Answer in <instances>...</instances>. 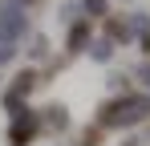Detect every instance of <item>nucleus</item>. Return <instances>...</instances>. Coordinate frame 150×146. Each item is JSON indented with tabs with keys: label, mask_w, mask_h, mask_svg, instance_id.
Masks as SVG:
<instances>
[{
	"label": "nucleus",
	"mask_w": 150,
	"mask_h": 146,
	"mask_svg": "<svg viewBox=\"0 0 150 146\" xmlns=\"http://www.w3.org/2000/svg\"><path fill=\"white\" fill-rule=\"evenodd\" d=\"M138 110H142V106H134V101H118V106H110L105 126H122V122H130V118H142Z\"/></svg>",
	"instance_id": "obj_1"
}]
</instances>
